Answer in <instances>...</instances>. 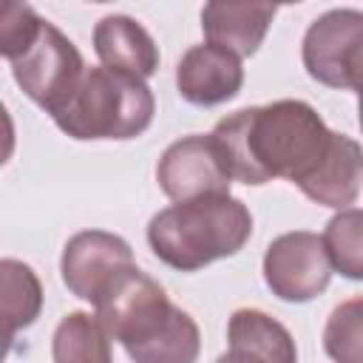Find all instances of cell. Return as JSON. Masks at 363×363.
Here are the masks:
<instances>
[{"mask_svg": "<svg viewBox=\"0 0 363 363\" xmlns=\"http://www.w3.org/2000/svg\"><path fill=\"white\" fill-rule=\"evenodd\" d=\"M244 85L241 60L210 43L190 45L176 65L179 96L199 108H213L230 102Z\"/></svg>", "mask_w": 363, "mask_h": 363, "instance_id": "obj_10", "label": "cell"}, {"mask_svg": "<svg viewBox=\"0 0 363 363\" xmlns=\"http://www.w3.org/2000/svg\"><path fill=\"white\" fill-rule=\"evenodd\" d=\"M9 65L23 94L48 113H54L74 94L88 71L79 48L48 20L43 23L34 45Z\"/></svg>", "mask_w": 363, "mask_h": 363, "instance_id": "obj_6", "label": "cell"}, {"mask_svg": "<svg viewBox=\"0 0 363 363\" xmlns=\"http://www.w3.org/2000/svg\"><path fill=\"white\" fill-rule=\"evenodd\" d=\"M275 11L278 9L269 3H207L201 9V31L210 45L224 48L238 60L252 57L264 43Z\"/></svg>", "mask_w": 363, "mask_h": 363, "instance_id": "obj_13", "label": "cell"}, {"mask_svg": "<svg viewBox=\"0 0 363 363\" xmlns=\"http://www.w3.org/2000/svg\"><path fill=\"white\" fill-rule=\"evenodd\" d=\"M357 119H360V130H363V96L357 99Z\"/></svg>", "mask_w": 363, "mask_h": 363, "instance_id": "obj_22", "label": "cell"}, {"mask_svg": "<svg viewBox=\"0 0 363 363\" xmlns=\"http://www.w3.org/2000/svg\"><path fill=\"white\" fill-rule=\"evenodd\" d=\"M130 267H136L130 244L105 230L74 233L60 258V275L68 292L91 303H96V298Z\"/></svg>", "mask_w": 363, "mask_h": 363, "instance_id": "obj_9", "label": "cell"}, {"mask_svg": "<svg viewBox=\"0 0 363 363\" xmlns=\"http://www.w3.org/2000/svg\"><path fill=\"white\" fill-rule=\"evenodd\" d=\"M332 278L323 238L309 230H292L269 241L264 252V281L275 298L306 303L318 298Z\"/></svg>", "mask_w": 363, "mask_h": 363, "instance_id": "obj_7", "label": "cell"}, {"mask_svg": "<svg viewBox=\"0 0 363 363\" xmlns=\"http://www.w3.org/2000/svg\"><path fill=\"white\" fill-rule=\"evenodd\" d=\"M210 136L233 182L267 184L272 179H289L298 187L323 159L332 130L309 102L278 99L227 113Z\"/></svg>", "mask_w": 363, "mask_h": 363, "instance_id": "obj_1", "label": "cell"}, {"mask_svg": "<svg viewBox=\"0 0 363 363\" xmlns=\"http://www.w3.org/2000/svg\"><path fill=\"white\" fill-rule=\"evenodd\" d=\"M216 363H255V360H250V357H244V354H235V352H224Z\"/></svg>", "mask_w": 363, "mask_h": 363, "instance_id": "obj_21", "label": "cell"}, {"mask_svg": "<svg viewBox=\"0 0 363 363\" xmlns=\"http://www.w3.org/2000/svg\"><path fill=\"white\" fill-rule=\"evenodd\" d=\"M54 363H113L111 335L91 312H68L51 337Z\"/></svg>", "mask_w": 363, "mask_h": 363, "instance_id": "obj_15", "label": "cell"}, {"mask_svg": "<svg viewBox=\"0 0 363 363\" xmlns=\"http://www.w3.org/2000/svg\"><path fill=\"white\" fill-rule=\"evenodd\" d=\"M306 74L337 91L363 96V11L329 9L315 17L301 43Z\"/></svg>", "mask_w": 363, "mask_h": 363, "instance_id": "obj_4", "label": "cell"}, {"mask_svg": "<svg viewBox=\"0 0 363 363\" xmlns=\"http://www.w3.org/2000/svg\"><path fill=\"white\" fill-rule=\"evenodd\" d=\"M0 289H3V320L6 337L11 340L20 329H28L43 309V286L37 272L14 258L0 261Z\"/></svg>", "mask_w": 363, "mask_h": 363, "instance_id": "obj_16", "label": "cell"}, {"mask_svg": "<svg viewBox=\"0 0 363 363\" xmlns=\"http://www.w3.org/2000/svg\"><path fill=\"white\" fill-rule=\"evenodd\" d=\"M298 190L315 204L349 210V204H354L363 190V147L352 136L332 130L323 159L298 184Z\"/></svg>", "mask_w": 363, "mask_h": 363, "instance_id": "obj_11", "label": "cell"}, {"mask_svg": "<svg viewBox=\"0 0 363 363\" xmlns=\"http://www.w3.org/2000/svg\"><path fill=\"white\" fill-rule=\"evenodd\" d=\"M199 352H201L199 323L184 309L176 306L167 323L150 340L130 349L128 357L133 363H196Z\"/></svg>", "mask_w": 363, "mask_h": 363, "instance_id": "obj_17", "label": "cell"}, {"mask_svg": "<svg viewBox=\"0 0 363 363\" xmlns=\"http://www.w3.org/2000/svg\"><path fill=\"white\" fill-rule=\"evenodd\" d=\"M230 352L255 363H298V349L289 329L261 309H235L227 323Z\"/></svg>", "mask_w": 363, "mask_h": 363, "instance_id": "obj_14", "label": "cell"}, {"mask_svg": "<svg viewBox=\"0 0 363 363\" xmlns=\"http://www.w3.org/2000/svg\"><path fill=\"white\" fill-rule=\"evenodd\" d=\"M43 23L45 20L28 3H6L0 17V54L9 62L23 57L34 45Z\"/></svg>", "mask_w": 363, "mask_h": 363, "instance_id": "obj_20", "label": "cell"}, {"mask_svg": "<svg viewBox=\"0 0 363 363\" xmlns=\"http://www.w3.org/2000/svg\"><path fill=\"white\" fill-rule=\"evenodd\" d=\"M323 352L332 363H363V295L340 301L329 312Z\"/></svg>", "mask_w": 363, "mask_h": 363, "instance_id": "obj_19", "label": "cell"}, {"mask_svg": "<svg viewBox=\"0 0 363 363\" xmlns=\"http://www.w3.org/2000/svg\"><path fill=\"white\" fill-rule=\"evenodd\" d=\"M252 235V213L235 196H201L159 210L147 224V244L159 261L196 272L235 255Z\"/></svg>", "mask_w": 363, "mask_h": 363, "instance_id": "obj_2", "label": "cell"}, {"mask_svg": "<svg viewBox=\"0 0 363 363\" xmlns=\"http://www.w3.org/2000/svg\"><path fill=\"white\" fill-rule=\"evenodd\" d=\"M156 182L173 201L227 196L233 184L221 150L210 133H190L167 145L156 164Z\"/></svg>", "mask_w": 363, "mask_h": 363, "instance_id": "obj_8", "label": "cell"}, {"mask_svg": "<svg viewBox=\"0 0 363 363\" xmlns=\"http://www.w3.org/2000/svg\"><path fill=\"white\" fill-rule=\"evenodd\" d=\"M156 99L145 79L111 71L105 65L88 68L74 94L51 113L54 125L79 142L91 139H136L153 122Z\"/></svg>", "mask_w": 363, "mask_h": 363, "instance_id": "obj_3", "label": "cell"}, {"mask_svg": "<svg viewBox=\"0 0 363 363\" xmlns=\"http://www.w3.org/2000/svg\"><path fill=\"white\" fill-rule=\"evenodd\" d=\"M320 238L332 269L349 281H363V210H337Z\"/></svg>", "mask_w": 363, "mask_h": 363, "instance_id": "obj_18", "label": "cell"}, {"mask_svg": "<svg viewBox=\"0 0 363 363\" xmlns=\"http://www.w3.org/2000/svg\"><path fill=\"white\" fill-rule=\"evenodd\" d=\"M96 320L125 352L150 340L173 315L167 292L139 267L125 269L94 303Z\"/></svg>", "mask_w": 363, "mask_h": 363, "instance_id": "obj_5", "label": "cell"}, {"mask_svg": "<svg viewBox=\"0 0 363 363\" xmlns=\"http://www.w3.org/2000/svg\"><path fill=\"white\" fill-rule=\"evenodd\" d=\"M94 51L105 68L136 79L159 71V45L150 31L128 14H108L94 26Z\"/></svg>", "mask_w": 363, "mask_h": 363, "instance_id": "obj_12", "label": "cell"}]
</instances>
